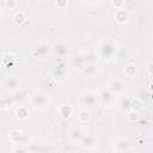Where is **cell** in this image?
<instances>
[{
    "label": "cell",
    "instance_id": "obj_2",
    "mask_svg": "<svg viewBox=\"0 0 153 153\" xmlns=\"http://www.w3.org/2000/svg\"><path fill=\"white\" fill-rule=\"evenodd\" d=\"M33 104H35L36 108H39V109L45 108L47 104H48V99H47L45 94H43V93H41V92L36 93L35 97H33Z\"/></svg>",
    "mask_w": 153,
    "mask_h": 153
},
{
    "label": "cell",
    "instance_id": "obj_5",
    "mask_svg": "<svg viewBox=\"0 0 153 153\" xmlns=\"http://www.w3.org/2000/svg\"><path fill=\"white\" fill-rule=\"evenodd\" d=\"M19 85H20L19 80H18L17 78H14V76H10V78H7L6 81H5V86H6V88L10 90V91H16V90H18V88H19Z\"/></svg>",
    "mask_w": 153,
    "mask_h": 153
},
{
    "label": "cell",
    "instance_id": "obj_3",
    "mask_svg": "<svg viewBox=\"0 0 153 153\" xmlns=\"http://www.w3.org/2000/svg\"><path fill=\"white\" fill-rule=\"evenodd\" d=\"M49 50H50V45H49V44H47V43H38V44L33 48V55L44 56Z\"/></svg>",
    "mask_w": 153,
    "mask_h": 153
},
{
    "label": "cell",
    "instance_id": "obj_8",
    "mask_svg": "<svg viewBox=\"0 0 153 153\" xmlns=\"http://www.w3.org/2000/svg\"><path fill=\"white\" fill-rule=\"evenodd\" d=\"M53 50H54L55 55H57V56H65V55L67 54V51H68L67 47H66L63 43H57V44H55L54 48H53Z\"/></svg>",
    "mask_w": 153,
    "mask_h": 153
},
{
    "label": "cell",
    "instance_id": "obj_17",
    "mask_svg": "<svg viewBox=\"0 0 153 153\" xmlns=\"http://www.w3.org/2000/svg\"><path fill=\"white\" fill-rule=\"evenodd\" d=\"M16 22H17V23H22V22H23V14H22V13L16 16Z\"/></svg>",
    "mask_w": 153,
    "mask_h": 153
},
{
    "label": "cell",
    "instance_id": "obj_6",
    "mask_svg": "<svg viewBox=\"0 0 153 153\" xmlns=\"http://www.w3.org/2000/svg\"><path fill=\"white\" fill-rule=\"evenodd\" d=\"M112 93L115 94H120L124 91V85L120 81V80H111L110 82V88H109Z\"/></svg>",
    "mask_w": 153,
    "mask_h": 153
},
{
    "label": "cell",
    "instance_id": "obj_4",
    "mask_svg": "<svg viewBox=\"0 0 153 153\" xmlns=\"http://www.w3.org/2000/svg\"><path fill=\"white\" fill-rule=\"evenodd\" d=\"M82 102H84V104H85L87 108H93V106L96 105V103H97L94 93H93V92H90V91L86 92V93L84 94V97H82Z\"/></svg>",
    "mask_w": 153,
    "mask_h": 153
},
{
    "label": "cell",
    "instance_id": "obj_14",
    "mask_svg": "<svg viewBox=\"0 0 153 153\" xmlns=\"http://www.w3.org/2000/svg\"><path fill=\"white\" fill-rule=\"evenodd\" d=\"M82 136H84V135H82V131H81V130H79V129H78V130H73V131H72V137H73V139L79 140V139H81Z\"/></svg>",
    "mask_w": 153,
    "mask_h": 153
},
{
    "label": "cell",
    "instance_id": "obj_9",
    "mask_svg": "<svg viewBox=\"0 0 153 153\" xmlns=\"http://www.w3.org/2000/svg\"><path fill=\"white\" fill-rule=\"evenodd\" d=\"M81 143H82L84 147L91 148V147L94 145V139H93V136H91V135L82 136V137H81Z\"/></svg>",
    "mask_w": 153,
    "mask_h": 153
},
{
    "label": "cell",
    "instance_id": "obj_12",
    "mask_svg": "<svg viewBox=\"0 0 153 153\" xmlns=\"http://www.w3.org/2000/svg\"><path fill=\"white\" fill-rule=\"evenodd\" d=\"M24 98H25V96H24V93H23L22 91H17V92L14 93V96H13L14 102H16V103H19V104H22V103H23Z\"/></svg>",
    "mask_w": 153,
    "mask_h": 153
},
{
    "label": "cell",
    "instance_id": "obj_16",
    "mask_svg": "<svg viewBox=\"0 0 153 153\" xmlns=\"http://www.w3.org/2000/svg\"><path fill=\"white\" fill-rule=\"evenodd\" d=\"M122 4H123V0H112V5L117 8H120L122 6Z\"/></svg>",
    "mask_w": 153,
    "mask_h": 153
},
{
    "label": "cell",
    "instance_id": "obj_1",
    "mask_svg": "<svg viewBox=\"0 0 153 153\" xmlns=\"http://www.w3.org/2000/svg\"><path fill=\"white\" fill-rule=\"evenodd\" d=\"M115 44L111 42V41H105L103 42L102 47H100V53H102V56L105 59H110L115 51Z\"/></svg>",
    "mask_w": 153,
    "mask_h": 153
},
{
    "label": "cell",
    "instance_id": "obj_18",
    "mask_svg": "<svg viewBox=\"0 0 153 153\" xmlns=\"http://www.w3.org/2000/svg\"><path fill=\"white\" fill-rule=\"evenodd\" d=\"M6 105H7V104H6L4 100H0V109H5Z\"/></svg>",
    "mask_w": 153,
    "mask_h": 153
},
{
    "label": "cell",
    "instance_id": "obj_7",
    "mask_svg": "<svg viewBox=\"0 0 153 153\" xmlns=\"http://www.w3.org/2000/svg\"><path fill=\"white\" fill-rule=\"evenodd\" d=\"M100 97H102V100L106 104H110L114 102L115 99V93H112L110 90H103L102 93H100Z\"/></svg>",
    "mask_w": 153,
    "mask_h": 153
},
{
    "label": "cell",
    "instance_id": "obj_10",
    "mask_svg": "<svg viewBox=\"0 0 153 153\" xmlns=\"http://www.w3.org/2000/svg\"><path fill=\"white\" fill-rule=\"evenodd\" d=\"M116 149L117 151H128L129 149V142L124 139H121L116 142Z\"/></svg>",
    "mask_w": 153,
    "mask_h": 153
},
{
    "label": "cell",
    "instance_id": "obj_13",
    "mask_svg": "<svg viewBox=\"0 0 153 153\" xmlns=\"http://www.w3.org/2000/svg\"><path fill=\"white\" fill-rule=\"evenodd\" d=\"M60 112H61V115H62L63 117H68V116L71 115V112H72V109H71L69 106H67V105H63V106L61 108Z\"/></svg>",
    "mask_w": 153,
    "mask_h": 153
},
{
    "label": "cell",
    "instance_id": "obj_11",
    "mask_svg": "<svg viewBox=\"0 0 153 153\" xmlns=\"http://www.w3.org/2000/svg\"><path fill=\"white\" fill-rule=\"evenodd\" d=\"M116 19H117L118 23H123V22H126V20L128 19V14H127V12H124L123 10H120V11L116 13Z\"/></svg>",
    "mask_w": 153,
    "mask_h": 153
},
{
    "label": "cell",
    "instance_id": "obj_15",
    "mask_svg": "<svg viewBox=\"0 0 153 153\" xmlns=\"http://www.w3.org/2000/svg\"><path fill=\"white\" fill-rule=\"evenodd\" d=\"M17 114H18V117H20V118H25V117L27 116L26 110H25V109H23V108H20V109L17 111Z\"/></svg>",
    "mask_w": 153,
    "mask_h": 153
},
{
    "label": "cell",
    "instance_id": "obj_19",
    "mask_svg": "<svg viewBox=\"0 0 153 153\" xmlns=\"http://www.w3.org/2000/svg\"><path fill=\"white\" fill-rule=\"evenodd\" d=\"M88 2H97V1H99V0H87Z\"/></svg>",
    "mask_w": 153,
    "mask_h": 153
}]
</instances>
